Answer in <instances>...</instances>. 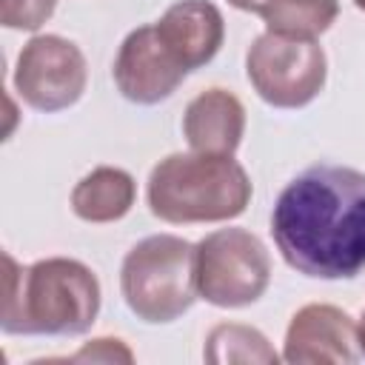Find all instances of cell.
Returning <instances> with one entry per match:
<instances>
[{
  "label": "cell",
  "mask_w": 365,
  "mask_h": 365,
  "mask_svg": "<svg viewBox=\"0 0 365 365\" xmlns=\"http://www.w3.org/2000/svg\"><path fill=\"white\" fill-rule=\"evenodd\" d=\"M86 77V57L71 40L37 34L17 57L14 88L20 100L37 111H63L80 100Z\"/></svg>",
  "instance_id": "52a82bcc"
},
{
  "label": "cell",
  "mask_w": 365,
  "mask_h": 365,
  "mask_svg": "<svg viewBox=\"0 0 365 365\" xmlns=\"http://www.w3.org/2000/svg\"><path fill=\"white\" fill-rule=\"evenodd\" d=\"M54 6H57V0H3L0 23L6 29L34 31L54 14Z\"/></svg>",
  "instance_id": "9a60e30c"
},
{
  "label": "cell",
  "mask_w": 365,
  "mask_h": 365,
  "mask_svg": "<svg viewBox=\"0 0 365 365\" xmlns=\"http://www.w3.org/2000/svg\"><path fill=\"white\" fill-rule=\"evenodd\" d=\"M354 6H356V9H362V11H365V0H354Z\"/></svg>",
  "instance_id": "d6986e66"
},
{
  "label": "cell",
  "mask_w": 365,
  "mask_h": 365,
  "mask_svg": "<svg viewBox=\"0 0 365 365\" xmlns=\"http://www.w3.org/2000/svg\"><path fill=\"white\" fill-rule=\"evenodd\" d=\"M120 288L143 322H171L197 299V245L174 234L140 240L123 259Z\"/></svg>",
  "instance_id": "277c9868"
},
{
  "label": "cell",
  "mask_w": 365,
  "mask_h": 365,
  "mask_svg": "<svg viewBox=\"0 0 365 365\" xmlns=\"http://www.w3.org/2000/svg\"><path fill=\"white\" fill-rule=\"evenodd\" d=\"M134 205V180L128 171L100 165L71 191V211L86 222H114Z\"/></svg>",
  "instance_id": "7c38bea8"
},
{
  "label": "cell",
  "mask_w": 365,
  "mask_h": 365,
  "mask_svg": "<svg viewBox=\"0 0 365 365\" xmlns=\"http://www.w3.org/2000/svg\"><path fill=\"white\" fill-rule=\"evenodd\" d=\"M148 208L165 222L234 220L251 200L245 168L225 154H168L148 177Z\"/></svg>",
  "instance_id": "3957f363"
},
{
  "label": "cell",
  "mask_w": 365,
  "mask_h": 365,
  "mask_svg": "<svg viewBox=\"0 0 365 365\" xmlns=\"http://www.w3.org/2000/svg\"><path fill=\"white\" fill-rule=\"evenodd\" d=\"M339 14L336 0H268L259 11L268 31L314 40L331 29Z\"/></svg>",
  "instance_id": "4fadbf2b"
},
{
  "label": "cell",
  "mask_w": 365,
  "mask_h": 365,
  "mask_svg": "<svg viewBox=\"0 0 365 365\" xmlns=\"http://www.w3.org/2000/svg\"><path fill=\"white\" fill-rule=\"evenodd\" d=\"M234 9H242V11H251V14H259L262 11V6L268 3V0H228Z\"/></svg>",
  "instance_id": "e0dca14e"
},
{
  "label": "cell",
  "mask_w": 365,
  "mask_h": 365,
  "mask_svg": "<svg viewBox=\"0 0 365 365\" xmlns=\"http://www.w3.org/2000/svg\"><path fill=\"white\" fill-rule=\"evenodd\" d=\"M71 359H91V362H97V359H103V362H117V359H123V362H131L134 356H131V351H128L120 339H94L88 348H83V351L74 354Z\"/></svg>",
  "instance_id": "2e32d148"
},
{
  "label": "cell",
  "mask_w": 365,
  "mask_h": 365,
  "mask_svg": "<svg viewBox=\"0 0 365 365\" xmlns=\"http://www.w3.org/2000/svg\"><path fill=\"white\" fill-rule=\"evenodd\" d=\"M271 234L282 259L317 279H351L365 268V174L311 165L277 197Z\"/></svg>",
  "instance_id": "6da1fadb"
},
{
  "label": "cell",
  "mask_w": 365,
  "mask_h": 365,
  "mask_svg": "<svg viewBox=\"0 0 365 365\" xmlns=\"http://www.w3.org/2000/svg\"><path fill=\"white\" fill-rule=\"evenodd\" d=\"M254 91L274 108H302L325 86L328 63L317 40L265 31L245 57Z\"/></svg>",
  "instance_id": "8992f818"
},
{
  "label": "cell",
  "mask_w": 365,
  "mask_h": 365,
  "mask_svg": "<svg viewBox=\"0 0 365 365\" xmlns=\"http://www.w3.org/2000/svg\"><path fill=\"white\" fill-rule=\"evenodd\" d=\"M271 279V259L259 237L245 228H220L197 242V291L220 308L257 302Z\"/></svg>",
  "instance_id": "5b68a950"
},
{
  "label": "cell",
  "mask_w": 365,
  "mask_h": 365,
  "mask_svg": "<svg viewBox=\"0 0 365 365\" xmlns=\"http://www.w3.org/2000/svg\"><path fill=\"white\" fill-rule=\"evenodd\" d=\"M245 131V108L225 88H208L197 94L182 117V134L200 154L231 157Z\"/></svg>",
  "instance_id": "8fae6325"
},
{
  "label": "cell",
  "mask_w": 365,
  "mask_h": 365,
  "mask_svg": "<svg viewBox=\"0 0 365 365\" xmlns=\"http://www.w3.org/2000/svg\"><path fill=\"white\" fill-rule=\"evenodd\" d=\"M362 356L359 325L336 305H305L294 314L285 334L282 359L291 365L356 362Z\"/></svg>",
  "instance_id": "9c48e42d"
},
{
  "label": "cell",
  "mask_w": 365,
  "mask_h": 365,
  "mask_svg": "<svg viewBox=\"0 0 365 365\" xmlns=\"http://www.w3.org/2000/svg\"><path fill=\"white\" fill-rule=\"evenodd\" d=\"M205 359L208 362H277V354L257 328L225 322L208 334Z\"/></svg>",
  "instance_id": "5bb4252c"
},
{
  "label": "cell",
  "mask_w": 365,
  "mask_h": 365,
  "mask_svg": "<svg viewBox=\"0 0 365 365\" xmlns=\"http://www.w3.org/2000/svg\"><path fill=\"white\" fill-rule=\"evenodd\" d=\"M359 345H362V354H365V314H362V322H359Z\"/></svg>",
  "instance_id": "ac0fdd59"
},
{
  "label": "cell",
  "mask_w": 365,
  "mask_h": 365,
  "mask_svg": "<svg viewBox=\"0 0 365 365\" xmlns=\"http://www.w3.org/2000/svg\"><path fill=\"white\" fill-rule=\"evenodd\" d=\"M154 26L188 71L214 60L225 37L222 14L208 0H180Z\"/></svg>",
  "instance_id": "30bf717a"
},
{
  "label": "cell",
  "mask_w": 365,
  "mask_h": 365,
  "mask_svg": "<svg viewBox=\"0 0 365 365\" xmlns=\"http://www.w3.org/2000/svg\"><path fill=\"white\" fill-rule=\"evenodd\" d=\"M100 311V282L88 265L51 257L20 268L3 254V308L0 328L6 334H86Z\"/></svg>",
  "instance_id": "7a4b0ae2"
},
{
  "label": "cell",
  "mask_w": 365,
  "mask_h": 365,
  "mask_svg": "<svg viewBox=\"0 0 365 365\" xmlns=\"http://www.w3.org/2000/svg\"><path fill=\"white\" fill-rule=\"evenodd\" d=\"M188 68L163 40L157 26L134 29L114 60V83L120 94L140 106H154L177 91Z\"/></svg>",
  "instance_id": "ba28073f"
}]
</instances>
